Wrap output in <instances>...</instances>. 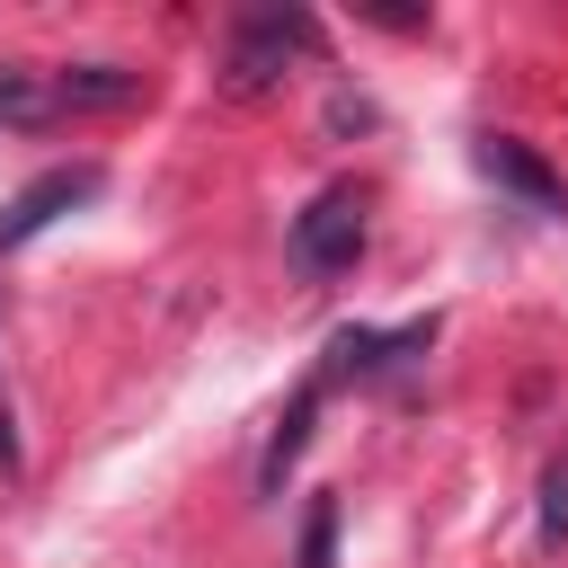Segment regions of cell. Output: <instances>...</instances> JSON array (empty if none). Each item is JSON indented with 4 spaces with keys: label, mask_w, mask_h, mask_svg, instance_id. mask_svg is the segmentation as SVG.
I'll return each instance as SVG.
<instances>
[{
    "label": "cell",
    "mask_w": 568,
    "mask_h": 568,
    "mask_svg": "<svg viewBox=\"0 0 568 568\" xmlns=\"http://www.w3.org/2000/svg\"><path fill=\"white\" fill-rule=\"evenodd\" d=\"M435 328H444L435 311H426V320H399V328H337L311 382L328 390V382H373V373H390V364H417V355L435 346Z\"/></svg>",
    "instance_id": "obj_1"
},
{
    "label": "cell",
    "mask_w": 568,
    "mask_h": 568,
    "mask_svg": "<svg viewBox=\"0 0 568 568\" xmlns=\"http://www.w3.org/2000/svg\"><path fill=\"white\" fill-rule=\"evenodd\" d=\"M293 53H320V27H311L302 9H257V18H240V36H231V89H275Z\"/></svg>",
    "instance_id": "obj_2"
},
{
    "label": "cell",
    "mask_w": 568,
    "mask_h": 568,
    "mask_svg": "<svg viewBox=\"0 0 568 568\" xmlns=\"http://www.w3.org/2000/svg\"><path fill=\"white\" fill-rule=\"evenodd\" d=\"M355 257H364V195H355V186L311 195V213H293V266H311V275H346Z\"/></svg>",
    "instance_id": "obj_3"
},
{
    "label": "cell",
    "mask_w": 568,
    "mask_h": 568,
    "mask_svg": "<svg viewBox=\"0 0 568 568\" xmlns=\"http://www.w3.org/2000/svg\"><path fill=\"white\" fill-rule=\"evenodd\" d=\"M98 195V169L89 160H71V169H44V178H27L9 204H0V248H18V240H36L44 222H62L71 204H89Z\"/></svg>",
    "instance_id": "obj_4"
},
{
    "label": "cell",
    "mask_w": 568,
    "mask_h": 568,
    "mask_svg": "<svg viewBox=\"0 0 568 568\" xmlns=\"http://www.w3.org/2000/svg\"><path fill=\"white\" fill-rule=\"evenodd\" d=\"M470 160H479V178H497L506 195H524L532 213H568V186L515 142V133H470Z\"/></svg>",
    "instance_id": "obj_5"
},
{
    "label": "cell",
    "mask_w": 568,
    "mask_h": 568,
    "mask_svg": "<svg viewBox=\"0 0 568 568\" xmlns=\"http://www.w3.org/2000/svg\"><path fill=\"white\" fill-rule=\"evenodd\" d=\"M133 98H151V80L133 71V62H71V71H53V115L71 106V115H89V106H133Z\"/></svg>",
    "instance_id": "obj_6"
},
{
    "label": "cell",
    "mask_w": 568,
    "mask_h": 568,
    "mask_svg": "<svg viewBox=\"0 0 568 568\" xmlns=\"http://www.w3.org/2000/svg\"><path fill=\"white\" fill-rule=\"evenodd\" d=\"M311 417H320V382H302V390H293V408H284V417H275V435H266V462H257V488H266V497H275V488H284V470L302 462Z\"/></svg>",
    "instance_id": "obj_7"
},
{
    "label": "cell",
    "mask_w": 568,
    "mask_h": 568,
    "mask_svg": "<svg viewBox=\"0 0 568 568\" xmlns=\"http://www.w3.org/2000/svg\"><path fill=\"white\" fill-rule=\"evenodd\" d=\"M53 115V71H0V124H44Z\"/></svg>",
    "instance_id": "obj_8"
},
{
    "label": "cell",
    "mask_w": 568,
    "mask_h": 568,
    "mask_svg": "<svg viewBox=\"0 0 568 568\" xmlns=\"http://www.w3.org/2000/svg\"><path fill=\"white\" fill-rule=\"evenodd\" d=\"M559 541H568V462L541 470V550H559Z\"/></svg>",
    "instance_id": "obj_9"
},
{
    "label": "cell",
    "mask_w": 568,
    "mask_h": 568,
    "mask_svg": "<svg viewBox=\"0 0 568 568\" xmlns=\"http://www.w3.org/2000/svg\"><path fill=\"white\" fill-rule=\"evenodd\" d=\"M302 568H337V497L311 506V524H302Z\"/></svg>",
    "instance_id": "obj_10"
}]
</instances>
